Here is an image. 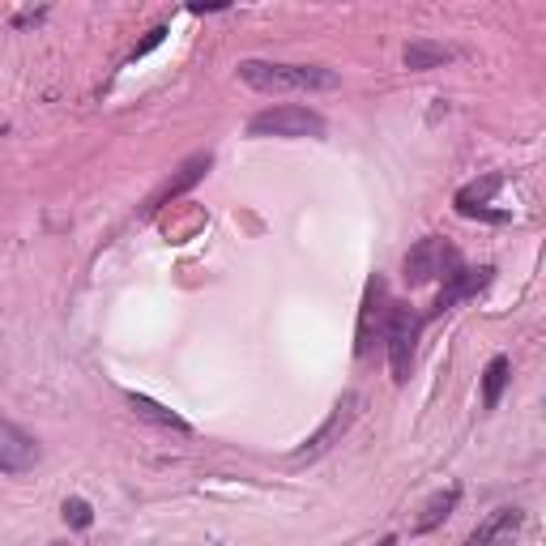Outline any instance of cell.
Instances as JSON below:
<instances>
[{
  "label": "cell",
  "mask_w": 546,
  "mask_h": 546,
  "mask_svg": "<svg viewBox=\"0 0 546 546\" xmlns=\"http://www.w3.org/2000/svg\"><path fill=\"white\" fill-rule=\"evenodd\" d=\"M457 500H461V487H448V491H440V495H431L427 508H423V517L410 525V534H431V529H440L448 517H453Z\"/></svg>",
  "instance_id": "cell-12"
},
{
  "label": "cell",
  "mask_w": 546,
  "mask_h": 546,
  "mask_svg": "<svg viewBox=\"0 0 546 546\" xmlns=\"http://www.w3.org/2000/svg\"><path fill=\"white\" fill-rule=\"evenodd\" d=\"M355 406H359V397H355V393H346L342 401H337V410L329 414V423L320 427L316 436H312L308 444L299 448V453H295V461H316L320 453H329V448H333V440L342 436V431H346L350 423H355Z\"/></svg>",
  "instance_id": "cell-9"
},
{
  "label": "cell",
  "mask_w": 546,
  "mask_h": 546,
  "mask_svg": "<svg viewBox=\"0 0 546 546\" xmlns=\"http://www.w3.org/2000/svg\"><path fill=\"white\" fill-rule=\"evenodd\" d=\"M210 163H214V154H192L188 163L180 167V175H175V180H171V184H167V188H163V192H158V197L150 201V214H154V210H163V205H167V201H175V197H180V192H188L192 184L201 180L205 171H210Z\"/></svg>",
  "instance_id": "cell-11"
},
{
  "label": "cell",
  "mask_w": 546,
  "mask_h": 546,
  "mask_svg": "<svg viewBox=\"0 0 546 546\" xmlns=\"http://www.w3.org/2000/svg\"><path fill=\"white\" fill-rule=\"evenodd\" d=\"M453 56H457L453 47H440V43L419 39V43H410V47H406V69H414V73H423V69H440V64H448Z\"/></svg>",
  "instance_id": "cell-14"
},
{
  "label": "cell",
  "mask_w": 546,
  "mask_h": 546,
  "mask_svg": "<svg viewBox=\"0 0 546 546\" xmlns=\"http://www.w3.org/2000/svg\"><path fill=\"white\" fill-rule=\"evenodd\" d=\"M64 521H69L73 529H90V525H94V512H90V504L82 500V495L64 500Z\"/></svg>",
  "instance_id": "cell-16"
},
{
  "label": "cell",
  "mask_w": 546,
  "mask_h": 546,
  "mask_svg": "<svg viewBox=\"0 0 546 546\" xmlns=\"http://www.w3.org/2000/svg\"><path fill=\"white\" fill-rule=\"evenodd\" d=\"M192 13H218V9H227V5H201V0H197V5H188Z\"/></svg>",
  "instance_id": "cell-18"
},
{
  "label": "cell",
  "mask_w": 546,
  "mask_h": 546,
  "mask_svg": "<svg viewBox=\"0 0 546 546\" xmlns=\"http://www.w3.org/2000/svg\"><path fill=\"white\" fill-rule=\"evenodd\" d=\"M393 542H397V538H380V542H376V546H393Z\"/></svg>",
  "instance_id": "cell-19"
},
{
  "label": "cell",
  "mask_w": 546,
  "mask_h": 546,
  "mask_svg": "<svg viewBox=\"0 0 546 546\" xmlns=\"http://www.w3.org/2000/svg\"><path fill=\"white\" fill-rule=\"evenodd\" d=\"M128 406L137 410V419H146V423H154V427H167V431H188V423L180 419V414H171L167 406H158L154 397H146V393H128Z\"/></svg>",
  "instance_id": "cell-13"
},
{
  "label": "cell",
  "mask_w": 546,
  "mask_h": 546,
  "mask_svg": "<svg viewBox=\"0 0 546 546\" xmlns=\"http://www.w3.org/2000/svg\"><path fill=\"white\" fill-rule=\"evenodd\" d=\"M453 265H461V256L444 244V239H436V235H427V239H419L410 252H406V261H401V278H406L410 286H427V282H436V278H444Z\"/></svg>",
  "instance_id": "cell-4"
},
{
  "label": "cell",
  "mask_w": 546,
  "mask_h": 546,
  "mask_svg": "<svg viewBox=\"0 0 546 546\" xmlns=\"http://www.w3.org/2000/svg\"><path fill=\"white\" fill-rule=\"evenodd\" d=\"M508 380H512V363H508L504 355H495V359L487 363V372H483V406H487V410L500 406Z\"/></svg>",
  "instance_id": "cell-15"
},
{
  "label": "cell",
  "mask_w": 546,
  "mask_h": 546,
  "mask_svg": "<svg viewBox=\"0 0 546 546\" xmlns=\"http://www.w3.org/2000/svg\"><path fill=\"white\" fill-rule=\"evenodd\" d=\"M521 529H525V512L521 508H495L491 517L478 525L470 538H465V546H512Z\"/></svg>",
  "instance_id": "cell-8"
},
{
  "label": "cell",
  "mask_w": 546,
  "mask_h": 546,
  "mask_svg": "<svg viewBox=\"0 0 546 546\" xmlns=\"http://www.w3.org/2000/svg\"><path fill=\"white\" fill-rule=\"evenodd\" d=\"M423 316L410 308V303H389V320H384V337L380 342L389 346V367L393 380L406 384L410 380V363H414V342H419Z\"/></svg>",
  "instance_id": "cell-2"
},
{
  "label": "cell",
  "mask_w": 546,
  "mask_h": 546,
  "mask_svg": "<svg viewBox=\"0 0 546 546\" xmlns=\"http://www.w3.org/2000/svg\"><path fill=\"white\" fill-rule=\"evenodd\" d=\"M504 184V175H483V180H474V184H465L461 192H457V214H465V218H483V222H508L512 214H504V210H491V192Z\"/></svg>",
  "instance_id": "cell-10"
},
{
  "label": "cell",
  "mask_w": 546,
  "mask_h": 546,
  "mask_svg": "<svg viewBox=\"0 0 546 546\" xmlns=\"http://www.w3.org/2000/svg\"><path fill=\"white\" fill-rule=\"evenodd\" d=\"M39 465V444L18 423L0 419V474H30Z\"/></svg>",
  "instance_id": "cell-6"
},
{
  "label": "cell",
  "mask_w": 546,
  "mask_h": 546,
  "mask_svg": "<svg viewBox=\"0 0 546 546\" xmlns=\"http://www.w3.org/2000/svg\"><path fill=\"white\" fill-rule=\"evenodd\" d=\"M163 35H167V26H154V30H150V39H146V43H141V47H137V52H133V60H141V56H146V52H154V47H158V43H163Z\"/></svg>",
  "instance_id": "cell-17"
},
{
  "label": "cell",
  "mask_w": 546,
  "mask_h": 546,
  "mask_svg": "<svg viewBox=\"0 0 546 546\" xmlns=\"http://www.w3.org/2000/svg\"><path fill=\"white\" fill-rule=\"evenodd\" d=\"M239 77L261 90V94H312V90H337V73L320 69V64H265V60H244Z\"/></svg>",
  "instance_id": "cell-1"
},
{
  "label": "cell",
  "mask_w": 546,
  "mask_h": 546,
  "mask_svg": "<svg viewBox=\"0 0 546 546\" xmlns=\"http://www.w3.org/2000/svg\"><path fill=\"white\" fill-rule=\"evenodd\" d=\"M248 137H325V120L312 107L282 103L248 120Z\"/></svg>",
  "instance_id": "cell-3"
},
{
  "label": "cell",
  "mask_w": 546,
  "mask_h": 546,
  "mask_svg": "<svg viewBox=\"0 0 546 546\" xmlns=\"http://www.w3.org/2000/svg\"><path fill=\"white\" fill-rule=\"evenodd\" d=\"M384 320H389V286L384 278H372L363 291V312H359V359L372 355V342L384 337Z\"/></svg>",
  "instance_id": "cell-5"
},
{
  "label": "cell",
  "mask_w": 546,
  "mask_h": 546,
  "mask_svg": "<svg viewBox=\"0 0 546 546\" xmlns=\"http://www.w3.org/2000/svg\"><path fill=\"white\" fill-rule=\"evenodd\" d=\"M491 273H495L491 265H483V269H465V265H453V269L444 273V291H440V299H436V308L427 312V320H431V316H444L448 308H457L461 299L478 295V291H483V286L491 282Z\"/></svg>",
  "instance_id": "cell-7"
}]
</instances>
